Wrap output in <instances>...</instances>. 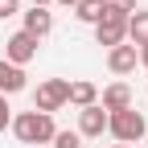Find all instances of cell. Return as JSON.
<instances>
[{
	"label": "cell",
	"instance_id": "14",
	"mask_svg": "<svg viewBox=\"0 0 148 148\" xmlns=\"http://www.w3.org/2000/svg\"><path fill=\"white\" fill-rule=\"evenodd\" d=\"M49 144H53V148H82V136H78V132H53Z\"/></svg>",
	"mask_w": 148,
	"mask_h": 148
},
{
	"label": "cell",
	"instance_id": "6",
	"mask_svg": "<svg viewBox=\"0 0 148 148\" xmlns=\"http://www.w3.org/2000/svg\"><path fill=\"white\" fill-rule=\"evenodd\" d=\"M140 66V53H136V45H115V49H107V70L111 74H132Z\"/></svg>",
	"mask_w": 148,
	"mask_h": 148
},
{
	"label": "cell",
	"instance_id": "5",
	"mask_svg": "<svg viewBox=\"0 0 148 148\" xmlns=\"http://www.w3.org/2000/svg\"><path fill=\"white\" fill-rule=\"evenodd\" d=\"M37 58V41L29 33H12L8 41H4V62H12V66H25V62H33Z\"/></svg>",
	"mask_w": 148,
	"mask_h": 148
},
{
	"label": "cell",
	"instance_id": "10",
	"mask_svg": "<svg viewBox=\"0 0 148 148\" xmlns=\"http://www.w3.org/2000/svg\"><path fill=\"white\" fill-rule=\"evenodd\" d=\"M16 90H25V70L0 58V95L8 99V95H16Z\"/></svg>",
	"mask_w": 148,
	"mask_h": 148
},
{
	"label": "cell",
	"instance_id": "13",
	"mask_svg": "<svg viewBox=\"0 0 148 148\" xmlns=\"http://www.w3.org/2000/svg\"><path fill=\"white\" fill-rule=\"evenodd\" d=\"M74 16L86 21V25H99L103 21V0H78V4H74Z\"/></svg>",
	"mask_w": 148,
	"mask_h": 148
},
{
	"label": "cell",
	"instance_id": "19",
	"mask_svg": "<svg viewBox=\"0 0 148 148\" xmlns=\"http://www.w3.org/2000/svg\"><path fill=\"white\" fill-rule=\"evenodd\" d=\"M45 4H49V0H33V8H45Z\"/></svg>",
	"mask_w": 148,
	"mask_h": 148
},
{
	"label": "cell",
	"instance_id": "3",
	"mask_svg": "<svg viewBox=\"0 0 148 148\" xmlns=\"http://www.w3.org/2000/svg\"><path fill=\"white\" fill-rule=\"evenodd\" d=\"M127 16H132V12H119V8H111L107 0H103V21L95 25V41L107 45V49L123 45V37H127Z\"/></svg>",
	"mask_w": 148,
	"mask_h": 148
},
{
	"label": "cell",
	"instance_id": "17",
	"mask_svg": "<svg viewBox=\"0 0 148 148\" xmlns=\"http://www.w3.org/2000/svg\"><path fill=\"white\" fill-rule=\"evenodd\" d=\"M111 8H119V12H136V0H107Z\"/></svg>",
	"mask_w": 148,
	"mask_h": 148
},
{
	"label": "cell",
	"instance_id": "16",
	"mask_svg": "<svg viewBox=\"0 0 148 148\" xmlns=\"http://www.w3.org/2000/svg\"><path fill=\"white\" fill-rule=\"evenodd\" d=\"M12 123V107H8V99L0 95V132H4V127Z\"/></svg>",
	"mask_w": 148,
	"mask_h": 148
},
{
	"label": "cell",
	"instance_id": "1",
	"mask_svg": "<svg viewBox=\"0 0 148 148\" xmlns=\"http://www.w3.org/2000/svg\"><path fill=\"white\" fill-rule=\"evenodd\" d=\"M12 136L21 144H49L53 140V115H41V111H21V115H12Z\"/></svg>",
	"mask_w": 148,
	"mask_h": 148
},
{
	"label": "cell",
	"instance_id": "21",
	"mask_svg": "<svg viewBox=\"0 0 148 148\" xmlns=\"http://www.w3.org/2000/svg\"><path fill=\"white\" fill-rule=\"evenodd\" d=\"M115 148H127V144H115Z\"/></svg>",
	"mask_w": 148,
	"mask_h": 148
},
{
	"label": "cell",
	"instance_id": "20",
	"mask_svg": "<svg viewBox=\"0 0 148 148\" xmlns=\"http://www.w3.org/2000/svg\"><path fill=\"white\" fill-rule=\"evenodd\" d=\"M58 4H66V8H74V4H78V0H58Z\"/></svg>",
	"mask_w": 148,
	"mask_h": 148
},
{
	"label": "cell",
	"instance_id": "4",
	"mask_svg": "<svg viewBox=\"0 0 148 148\" xmlns=\"http://www.w3.org/2000/svg\"><path fill=\"white\" fill-rule=\"evenodd\" d=\"M66 95H70V82L66 78H45L41 86H37V95H33V111L53 115L58 107H66Z\"/></svg>",
	"mask_w": 148,
	"mask_h": 148
},
{
	"label": "cell",
	"instance_id": "7",
	"mask_svg": "<svg viewBox=\"0 0 148 148\" xmlns=\"http://www.w3.org/2000/svg\"><path fill=\"white\" fill-rule=\"evenodd\" d=\"M107 132V111L99 103H90L78 111V136H103Z\"/></svg>",
	"mask_w": 148,
	"mask_h": 148
},
{
	"label": "cell",
	"instance_id": "8",
	"mask_svg": "<svg viewBox=\"0 0 148 148\" xmlns=\"http://www.w3.org/2000/svg\"><path fill=\"white\" fill-rule=\"evenodd\" d=\"M107 115H115V111H127L132 107V86L127 82H111L107 90H103V103H99Z\"/></svg>",
	"mask_w": 148,
	"mask_h": 148
},
{
	"label": "cell",
	"instance_id": "18",
	"mask_svg": "<svg viewBox=\"0 0 148 148\" xmlns=\"http://www.w3.org/2000/svg\"><path fill=\"white\" fill-rule=\"evenodd\" d=\"M136 53H140V66H144V70H148V45H140V49H136Z\"/></svg>",
	"mask_w": 148,
	"mask_h": 148
},
{
	"label": "cell",
	"instance_id": "15",
	"mask_svg": "<svg viewBox=\"0 0 148 148\" xmlns=\"http://www.w3.org/2000/svg\"><path fill=\"white\" fill-rule=\"evenodd\" d=\"M21 12V0H0V21H4V16H16Z\"/></svg>",
	"mask_w": 148,
	"mask_h": 148
},
{
	"label": "cell",
	"instance_id": "9",
	"mask_svg": "<svg viewBox=\"0 0 148 148\" xmlns=\"http://www.w3.org/2000/svg\"><path fill=\"white\" fill-rule=\"evenodd\" d=\"M49 29H53V16H49V8H29V12H25V29H21V33H29L33 41H41Z\"/></svg>",
	"mask_w": 148,
	"mask_h": 148
},
{
	"label": "cell",
	"instance_id": "2",
	"mask_svg": "<svg viewBox=\"0 0 148 148\" xmlns=\"http://www.w3.org/2000/svg\"><path fill=\"white\" fill-rule=\"evenodd\" d=\"M107 132L115 136L119 144H140L144 132H148V123L136 107H127V111H115V115H107Z\"/></svg>",
	"mask_w": 148,
	"mask_h": 148
},
{
	"label": "cell",
	"instance_id": "11",
	"mask_svg": "<svg viewBox=\"0 0 148 148\" xmlns=\"http://www.w3.org/2000/svg\"><path fill=\"white\" fill-rule=\"evenodd\" d=\"M66 103H74V107H90V103H99V86L95 82H86V78H78V82H70V95H66Z\"/></svg>",
	"mask_w": 148,
	"mask_h": 148
},
{
	"label": "cell",
	"instance_id": "12",
	"mask_svg": "<svg viewBox=\"0 0 148 148\" xmlns=\"http://www.w3.org/2000/svg\"><path fill=\"white\" fill-rule=\"evenodd\" d=\"M127 37H132V41H127V45H148V12H132V16H127Z\"/></svg>",
	"mask_w": 148,
	"mask_h": 148
}]
</instances>
